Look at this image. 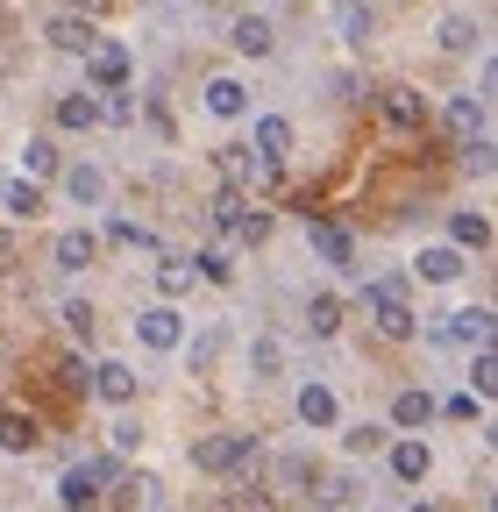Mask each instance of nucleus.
I'll use <instances>...</instances> for the list:
<instances>
[{
    "label": "nucleus",
    "mask_w": 498,
    "mask_h": 512,
    "mask_svg": "<svg viewBox=\"0 0 498 512\" xmlns=\"http://www.w3.org/2000/svg\"><path fill=\"white\" fill-rule=\"evenodd\" d=\"M363 313L378 320V335H392V342H406L420 320H413V306H406V271H392V278H370L363 285Z\"/></svg>",
    "instance_id": "f257e3e1"
},
{
    "label": "nucleus",
    "mask_w": 498,
    "mask_h": 512,
    "mask_svg": "<svg viewBox=\"0 0 498 512\" xmlns=\"http://www.w3.org/2000/svg\"><path fill=\"white\" fill-rule=\"evenodd\" d=\"M249 456H257V434H207V441H193V470H207V477H228V470H242Z\"/></svg>",
    "instance_id": "f03ea898"
},
{
    "label": "nucleus",
    "mask_w": 498,
    "mask_h": 512,
    "mask_svg": "<svg viewBox=\"0 0 498 512\" xmlns=\"http://www.w3.org/2000/svg\"><path fill=\"white\" fill-rule=\"evenodd\" d=\"M242 150L257 157V171H278V164L292 157V121H285V114H264V121H257V136H249Z\"/></svg>",
    "instance_id": "7ed1b4c3"
},
{
    "label": "nucleus",
    "mask_w": 498,
    "mask_h": 512,
    "mask_svg": "<svg viewBox=\"0 0 498 512\" xmlns=\"http://www.w3.org/2000/svg\"><path fill=\"white\" fill-rule=\"evenodd\" d=\"M86 79L100 93H121V86H129V43H93L86 50Z\"/></svg>",
    "instance_id": "20e7f679"
},
{
    "label": "nucleus",
    "mask_w": 498,
    "mask_h": 512,
    "mask_svg": "<svg viewBox=\"0 0 498 512\" xmlns=\"http://www.w3.org/2000/svg\"><path fill=\"white\" fill-rule=\"evenodd\" d=\"M378 107H385V121L399 128V136H420V128H427V100H420L413 86H385Z\"/></svg>",
    "instance_id": "39448f33"
},
{
    "label": "nucleus",
    "mask_w": 498,
    "mask_h": 512,
    "mask_svg": "<svg viewBox=\"0 0 498 512\" xmlns=\"http://www.w3.org/2000/svg\"><path fill=\"white\" fill-rule=\"evenodd\" d=\"M434 342H477V349H491V306H456L442 328H434Z\"/></svg>",
    "instance_id": "423d86ee"
},
{
    "label": "nucleus",
    "mask_w": 498,
    "mask_h": 512,
    "mask_svg": "<svg viewBox=\"0 0 498 512\" xmlns=\"http://www.w3.org/2000/svg\"><path fill=\"white\" fill-rule=\"evenodd\" d=\"M306 242H314L335 271H363V264H356V242H349V228H342V221H306Z\"/></svg>",
    "instance_id": "0eeeda50"
},
{
    "label": "nucleus",
    "mask_w": 498,
    "mask_h": 512,
    "mask_svg": "<svg viewBox=\"0 0 498 512\" xmlns=\"http://www.w3.org/2000/svg\"><path fill=\"white\" fill-rule=\"evenodd\" d=\"M442 121H449V143H456V150H470V143H484V100H477V93H456Z\"/></svg>",
    "instance_id": "6e6552de"
},
{
    "label": "nucleus",
    "mask_w": 498,
    "mask_h": 512,
    "mask_svg": "<svg viewBox=\"0 0 498 512\" xmlns=\"http://www.w3.org/2000/svg\"><path fill=\"white\" fill-rule=\"evenodd\" d=\"M36 441H43V420L29 406H0V448H8V456H29Z\"/></svg>",
    "instance_id": "1a4fd4ad"
},
{
    "label": "nucleus",
    "mask_w": 498,
    "mask_h": 512,
    "mask_svg": "<svg viewBox=\"0 0 498 512\" xmlns=\"http://www.w3.org/2000/svg\"><path fill=\"white\" fill-rule=\"evenodd\" d=\"M136 335H143V349H178V306H143L136 313Z\"/></svg>",
    "instance_id": "9d476101"
},
{
    "label": "nucleus",
    "mask_w": 498,
    "mask_h": 512,
    "mask_svg": "<svg viewBox=\"0 0 498 512\" xmlns=\"http://www.w3.org/2000/svg\"><path fill=\"white\" fill-rule=\"evenodd\" d=\"M93 392L107 406H136V370L129 363H93Z\"/></svg>",
    "instance_id": "9b49d317"
},
{
    "label": "nucleus",
    "mask_w": 498,
    "mask_h": 512,
    "mask_svg": "<svg viewBox=\"0 0 498 512\" xmlns=\"http://www.w3.org/2000/svg\"><path fill=\"white\" fill-rule=\"evenodd\" d=\"M43 36H50V50H79V57L100 43V36H93V15H50Z\"/></svg>",
    "instance_id": "f8f14e48"
},
{
    "label": "nucleus",
    "mask_w": 498,
    "mask_h": 512,
    "mask_svg": "<svg viewBox=\"0 0 498 512\" xmlns=\"http://www.w3.org/2000/svg\"><path fill=\"white\" fill-rule=\"evenodd\" d=\"M228 43L242 50V57H271V15H235V29H228Z\"/></svg>",
    "instance_id": "ddd939ff"
},
{
    "label": "nucleus",
    "mask_w": 498,
    "mask_h": 512,
    "mask_svg": "<svg viewBox=\"0 0 498 512\" xmlns=\"http://www.w3.org/2000/svg\"><path fill=\"white\" fill-rule=\"evenodd\" d=\"M0 207H8L15 221H36V214H43V185H29V178H0Z\"/></svg>",
    "instance_id": "4468645a"
},
{
    "label": "nucleus",
    "mask_w": 498,
    "mask_h": 512,
    "mask_svg": "<svg viewBox=\"0 0 498 512\" xmlns=\"http://www.w3.org/2000/svg\"><path fill=\"white\" fill-rule=\"evenodd\" d=\"M214 171H221V185H228V192H242L249 178H257V157H249L242 143H221V150H214Z\"/></svg>",
    "instance_id": "2eb2a0df"
},
{
    "label": "nucleus",
    "mask_w": 498,
    "mask_h": 512,
    "mask_svg": "<svg viewBox=\"0 0 498 512\" xmlns=\"http://www.w3.org/2000/svg\"><path fill=\"white\" fill-rule=\"evenodd\" d=\"M449 235H456V242H449L456 256H463V249H491V221H484V214H470V207H456V214H449Z\"/></svg>",
    "instance_id": "dca6fc26"
},
{
    "label": "nucleus",
    "mask_w": 498,
    "mask_h": 512,
    "mask_svg": "<svg viewBox=\"0 0 498 512\" xmlns=\"http://www.w3.org/2000/svg\"><path fill=\"white\" fill-rule=\"evenodd\" d=\"M427 470H434L427 441H392V477H399V484H420Z\"/></svg>",
    "instance_id": "f3484780"
},
{
    "label": "nucleus",
    "mask_w": 498,
    "mask_h": 512,
    "mask_svg": "<svg viewBox=\"0 0 498 512\" xmlns=\"http://www.w3.org/2000/svg\"><path fill=\"white\" fill-rule=\"evenodd\" d=\"M100 256V235H86V228H72V235H57V271H86Z\"/></svg>",
    "instance_id": "a211bd4d"
},
{
    "label": "nucleus",
    "mask_w": 498,
    "mask_h": 512,
    "mask_svg": "<svg viewBox=\"0 0 498 512\" xmlns=\"http://www.w3.org/2000/svg\"><path fill=\"white\" fill-rule=\"evenodd\" d=\"M57 498H65L72 512H93V505H100V484L86 477V463H72L65 477H57Z\"/></svg>",
    "instance_id": "6ab92c4d"
},
{
    "label": "nucleus",
    "mask_w": 498,
    "mask_h": 512,
    "mask_svg": "<svg viewBox=\"0 0 498 512\" xmlns=\"http://www.w3.org/2000/svg\"><path fill=\"white\" fill-rule=\"evenodd\" d=\"M50 384H57L65 399H86V392H93V370H86L79 356H57V363H50Z\"/></svg>",
    "instance_id": "aec40b11"
},
{
    "label": "nucleus",
    "mask_w": 498,
    "mask_h": 512,
    "mask_svg": "<svg viewBox=\"0 0 498 512\" xmlns=\"http://www.w3.org/2000/svg\"><path fill=\"white\" fill-rule=\"evenodd\" d=\"M299 420L306 427H335V392L328 384H299Z\"/></svg>",
    "instance_id": "412c9836"
},
{
    "label": "nucleus",
    "mask_w": 498,
    "mask_h": 512,
    "mask_svg": "<svg viewBox=\"0 0 498 512\" xmlns=\"http://www.w3.org/2000/svg\"><path fill=\"white\" fill-rule=\"evenodd\" d=\"M434 420V399L420 392V384H406V392L392 399V427H427Z\"/></svg>",
    "instance_id": "4be33fe9"
},
{
    "label": "nucleus",
    "mask_w": 498,
    "mask_h": 512,
    "mask_svg": "<svg viewBox=\"0 0 498 512\" xmlns=\"http://www.w3.org/2000/svg\"><path fill=\"white\" fill-rule=\"evenodd\" d=\"M157 292H164V306L185 299L193 292V264H185V256H157Z\"/></svg>",
    "instance_id": "5701e85b"
},
{
    "label": "nucleus",
    "mask_w": 498,
    "mask_h": 512,
    "mask_svg": "<svg viewBox=\"0 0 498 512\" xmlns=\"http://www.w3.org/2000/svg\"><path fill=\"white\" fill-rule=\"evenodd\" d=\"M50 114H57V128H93V121H100V100H93V93H65Z\"/></svg>",
    "instance_id": "b1692460"
},
{
    "label": "nucleus",
    "mask_w": 498,
    "mask_h": 512,
    "mask_svg": "<svg viewBox=\"0 0 498 512\" xmlns=\"http://www.w3.org/2000/svg\"><path fill=\"white\" fill-rule=\"evenodd\" d=\"M214 512H278V505H271V491H257V484H235V491L214 498Z\"/></svg>",
    "instance_id": "393cba45"
},
{
    "label": "nucleus",
    "mask_w": 498,
    "mask_h": 512,
    "mask_svg": "<svg viewBox=\"0 0 498 512\" xmlns=\"http://www.w3.org/2000/svg\"><path fill=\"white\" fill-rule=\"evenodd\" d=\"M306 328H314V335H335V328H342V299H335V292H314V299H306Z\"/></svg>",
    "instance_id": "a878e982"
},
{
    "label": "nucleus",
    "mask_w": 498,
    "mask_h": 512,
    "mask_svg": "<svg viewBox=\"0 0 498 512\" xmlns=\"http://www.w3.org/2000/svg\"><path fill=\"white\" fill-rule=\"evenodd\" d=\"M185 264H193V278H207V285H235L228 249H200V256H185Z\"/></svg>",
    "instance_id": "bb28decb"
},
{
    "label": "nucleus",
    "mask_w": 498,
    "mask_h": 512,
    "mask_svg": "<svg viewBox=\"0 0 498 512\" xmlns=\"http://www.w3.org/2000/svg\"><path fill=\"white\" fill-rule=\"evenodd\" d=\"M207 107H214V114H221V121H235V114H242V107H249V93H242V86H235V79H207Z\"/></svg>",
    "instance_id": "cd10ccee"
},
{
    "label": "nucleus",
    "mask_w": 498,
    "mask_h": 512,
    "mask_svg": "<svg viewBox=\"0 0 498 512\" xmlns=\"http://www.w3.org/2000/svg\"><path fill=\"white\" fill-rule=\"evenodd\" d=\"M65 185H72V200H86V207H100V200H107V178H100L93 164H72V171H65Z\"/></svg>",
    "instance_id": "c85d7f7f"
},
{
    "label": "nucleus",
    "mask_w": 498,
    "mask_h": 512,
    "mask_svg": "<svg viewBox=\"0 0 498 512\" xmlns=\"http://www.w3.org/2000/svg\"><path fill=\"white\" fill-rule=\"evenodd\" d=\"M420 278H434V285L463 278V256H456V249H420Z\"/></svg>",
    "instance_id": "c756f323"
},
{
    "label": "nucleus",
    "mask_w": 498,
    "mask_h": 512,
    "mask_svg": "<svg viewBox=\"0 0 498 512\" xmlns=\"http://www.w3.org/2000/svg\"><path fill=\"white\" fill-rule=\"evenodd\" d=\"M249 370H257V377H278V370H285V342H278V335H257V342H249Z\"/></svg>",
    "instance_id": "7c9ffc66"
},
{
    "label": "nucleus",
    "mask_w": 498,
    "mask_h": 512,
    "mask_svg": "<svg viewBox=\"0 0 498 512\" xmlns=\"http://www.w3.org/2000/svg\"><path fill=\"white\" fill-rule=\"evenodd\" d=\"M57 171H65L57 143H50V136H36V143H29V185H43V178H57Z\"/></svg>",
    "instance_id": "2f4dec72"
},
{
    "label": "nucleus",
    "mask_w": 498,
    "mask_h": 512,
    "mask_svg": "<svg viewBox=\"0 0 498 512\" xmlns=\"http://www.w3.org/2000/svg\"><path fill=\"white\" fill-rule=\"evenodd\" d=\"M477 43H484L477 15H449V22H442V50H477Z\"/></svg>",
    "instance_id": "473e14b6"
},
{
    "label": "nucleus",
    "mask_w": 498,
    "mask_h": 512,
    "mask_svg": "<svg viewBox=\"0 0 498 512\" xmlns=\"http://www.w3.org/2000/svg\"><path fill=\"white\" fill-rule=\"evenodd\" d=\"M107 242H114V249H150L157 235H150L143 221H129V214H114V221H107Z\"/></svg>",
    "instance_id": "72a5a7b5"
},
{
    "label": "nucleus",
    "mask_w": 498,
    "mask_h": 512,
    "mask_svg": "<svg viewBox=\"0 0 498 512\" xmlns=\"http://www.w3.org/2000/svg\"><path fill=\"white\" fill-rule=\"evenodd\" d=\"M491 392H498V356L477 349V356H470V399H491Z\"/></svg>",
    "instance_id": "f704fd0d"
},
{
    "label": "nucleus",
    "mask_w": 498,
    "mask_h": 512,
    "mask_svg": "<svg viewBox=\"0 0 498 512\" xmlns=\"http://www.w3.org/2000/svg\"><path fill=\"white\" fill-rule=\"evenodd\" d=\"M57 320H65L72 342H93V306H86V299H65V313H57Z\"/></svg>",
    "instance_id": "c9c22d12"
},
{
    "label": "nucleus",
    "mask_w": 498,
    "mask_h": 512,
    "mask_svg": "<svg viewBox=\"0 0 498 512\" xmlns=\"http://www.w3.org/2000/svg\"><path fill=\"white\" fill-rule=\"evenodd\" d=\"M370 29H378V8H342V36H349L356 50L370 43Z\"/></svg>",
    "instance_id": "e433bc0d"
},
{
    "label": "nucleus",
    "mask_w": 498,
    "mask_h": 512,
    "mask_svg": "<svg viewBox=\"0 0 498 512\" xmlns=\"http://www.w3.org/2000/svg\"><path fill=\"white\" fill-rule=\"evenodd\" d=\"M342 448H349V456H370V448H385V427H370V420H356V427L342 434Z\"/></svg>",
    "instance_id": "4c0bfd02"
},
{
    "label": "nucleus",
    "mask_w": 498,
    "mask_h": 512,
    "mask_svg": "<svg viewBox=\"0 0 498 512\" xmlns=\"http://www.w3.org/2000/svg\"><path fill=\"white\" fill-rule=\"evenodd\" d=\"M228 349V328H207L200 342H193V370H214V356Z\"/></svg>",
    "instance_id": "58836bf2"
},
{
    "label": "nucleus",
    "mask_w": 498,
    "mask_h": 512,
    "mask_svg": "<svg viewBox=\"0 0 498 512\" xmlns=\"http://www.w3.org/2000/svg\"><path fill=\"white\" fill-rule=\"evenodd\" d=\"M214 228H221V235L242 228V192H221V200H214Z\"/></svg>",
    "instance_id": "ea45409f"
},
{
    "label": "nucleus",
    "mask_w": 498,
    "mask_h": 512,
    "mask_svg": "<svg viewBox=\"0 0 498 512\" xmlns=\"http://www.w3.org/2000/svg\"><path fill=\"white\" fill-rule=\"evenodd\" d=\"M314 484H321V491H314L321 505H349V498H356V477H314Z\"/></svg>",
    "instance_id": "a19ab883"
},
{
    "label": "nucleus",
    "mask_w": 498,
    "mask_h": 512,
    "mask_svg": "<svg viewBox=\"0 0 498 512\" xmlns=\"http://www.w3.org/2000/svg\"><path fill=\"white\" fill-rule=\"evenodd\" d=\"M100 121L129 128V121H136V93H114V100H100Z\"/></svg>",
    "instance_id": "79ce46f5"
},
{
    "label": "nucleus",
    "mask_w": 498,
    "mask_h": 512,
    "mask_svg": "<svg viewBox=\"0 0 498 512\" xmlns=\"http://www.w3.org/2000/svg\"><path fill=\"white\" fill-rule=\"evenodd\" d=\"M278 477H285V484H314L321 470H314V456H285V463H278Z\"/></svg>",
    "instance_id": "37998d69"
},
{
    "label": "nucleus",
    "mask_w": 498,
    "mask_h": 512,
    "mask_svg": "<svg viewBox=\"0 0 498 512\" xmlns=\"http://www.w3.org/2000/svg\"><path fill=\"white\" fill-rule=\"evenodd\" d=\"M271 235V214H242V228H235V242H264Z\"/></svg>",
    "instance_id": "c03bdc74"
},
{
    "label": "nucleus",
    "mask_w": 498,
    "mask_h": 512,
    "mask_svg": "<svg viewBox=\"0 0 498 512\" xmlns=\"http://www.w3.org/2000/svg\"><path fill=\"white\" fill-rule=\"evenodd\" d=\"M136 441H143V427H136V420H114V456H129Z\"/></svg>",
    "instance_id": "a18cd8bd"
},
{
    "label": "nucleus",
    "mask_w": 498,
    "mask_h": 512,
    "mask_svg": "<svg viewBox=\"0 0 498 512\" xmlns=\"http://www.w3.org/2000/svg\"><path fill=\"white\" fill-rule=\"evenodd\" d=\"M434 413H449V420H477V399H470V392H456L449 406H434Z\"/></svg>",
    "instance_id": "49530a36"
},
{
    "label": "nucleus",
    "mask_w": 498,
    "mask_h": 512,
    "mask_svg": "<svg viewBox=\"0 0 498 512\" xmlns=\"http://www.w3.org/2000/svg\"><path fill=\"white\" fill-rule=\"evenodd\" d=\"M463 171H491V143H470L463 150Z\"/></svg>",
    "instance_id": "de8ad7c7"
},
{
    "label": "nucleus",
    "mask_w": 498,
    "mask_h": 512,
    "mask_svg": "<svg viewBox=\"0 0 498 512\" xmlns=\"http://www.w3.org/2000/svg\"><path fill=\"white\" fill-rule=\"evenodd\" d=\"M0 271H15V235L0 228Z\"/></svg>",
    "instance_id": "09e8293b"
},
{
    "label": "nucleus",
    "mask_w": 498,
    "mask_h": 512,
    "mask_svg": "<svg viewBox=\"0 0 498 512\" xmlns=\"http://www.w3.org/2000/svg\"><path fill=\"white\" fill-rule=\"evenodd\" d=\"M406 512H442V505H406Z\"/></svg>",
    "instance_id": "8fccbe9b"
}]
</instances>
